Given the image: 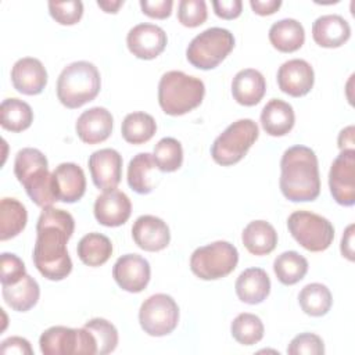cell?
Returning a JSON list of instances; mask_svg holds the SVG:
<instances>
[{
	"label": "cell",
	"instance_id": "obj_1",
	"mask_svg": "<svg viewBox=\"0 0 355 355\" xmlns=\"http://www.w3.org/2000/svg\"><path fill=\"white\" fill-rule=\"evenodd\" d=\"M75 230L73 216L54 207L43 208L36 223L33 263L49 280H62L72 270L67 243Z\"/></svg>",
	"mask_w": 355,
	"mask_h": 355
},
{
	"label": "cell",
	"instance_id": "obj_2",
	"mask_svg": "<svg viewBox=\"0 0 355 355\" xmlns=\"http://www.w3.org/2000/svg\"><path fill=\"white\" fill-rule=\"evenodd\" d=\"M280 190L293 202L313 201L320 193L319 165L315 151L306 146L287 148L280 159Z\"/></svg>",
	"mask_w": 355,
	"mask_h": 355
},
{
	"label": "cell",
	"instance_id": "obj_3",
	"mask_svg": "<svg viewBox=\"0 0 355 355\" xmlns=\"http://www.w3.org/2000/svg\"><path fill=\"white\" fill-rule=\"evenodd\" d=\"M14 173L29 198L40 208L51 207L57 200L46 155L32 147L19 150L14 161Z\"/></svg>",
	"mask_w": 355,
	"mask_h": 355
},
{
	"label": "cell",
	"instance_id": "obj_4",
	"mask_svg": "<svg viewBox=\"0 0 355 355\" xmlns=\"http://www.w3.org/2000/svg\"><path fill=\"white\" fill-rule=\"evenodd\" d=\"M204 82L182 71L165 72L158 83L161 110L172 116L183 115L197 108L204 98Z\"/></svg>",
	"mask_w": 355,
	"mask_h": 355
},
{
	"label": "cell",
	"instance_id": "obj_5",
	"mask_svg": "<svg viewBox=\"0 0 355 355\" xmlns=\"http://www.w3.org/2000/svg\"><path fill=\"white\" fill-rule=\"evenodd\" d=\"M101 87L97 67L89 61L68 64L57 79V97L67 108H79L94 100Z\"/></svg>",
	"mask_w": 355,
	"mask_h": 355
},
{
	"label": "cell",
	"instance_id": "obj_6",
	"mask_svg": "<svg viewBox=\"0 0 355 355\" xmlns=\"http://www.w3.org/2000/svg\"><path fill=\"white\" fill-rule=\"evenodd\" d=\"M258 136V125L250 118L239 119L230 123L214 140L211 147L212 159L222 166L237 164L244 158L247 151L257 141Z\"/></svg>",
	"mask_w": 355,
	"mask_h": 355
},
{
	"label": "cell",
	"instance_id": "obj_7",
	"mask_svg": "<svg viewBox=\"0 0 355 355\" xmlns=\"http://www.w3.org/2000/svg\"><path fill=\"white\" fill-rule=\"evenodd\" d=\"M233 47V33L229 29L214 26L193 37L187 46L186 58L198 69H214L230 54Z\"/></svg>",
	"mask_w": 355,
	"mask_h": 355
},
{
	"label": "cell",
	"instance_id": "obj_8",
	"mask_svg": "<svg viewBox=\"0 0 355 355\" xmlns=\"http://www.w3.org/2000/svg\"><path fill=\"white\" fill-rule=\"evenodd\" d=\"M239 262L237 248L223 240L198 247L190 257L191 272L202 280H216L230 275Z\"/></svg>",
	"mask_w": 355,
	"mask_h": 355
},
{
	"label": "cell",
	"instance_id": "obj_9",
	"mask_svg": "<svg viewBox=\"0 0 355 355\" xmlns=\"http://www.w3.org/2000/svg\"><path fill=\"white\" fill-rule=\"evenodd\" d=\"M287 227L294 240L311 252L327 250L334 239L331 222L311 211H294L287 219Z\"/></svg>",
	"mask_w": 355,
	"mask_h": 355
},
{
	"label": "cell",
	"instance_id": "obj_10",
	"mask_svg": "<svg viewBox=\"0 0 355 355\" xmlns=\"http://www.w3.org/2000/svg\"><path fill=\"white\" fill-rule=\"evenodd\" d=\"M40 351L44 355H94L97 343L85 327L72 329L53 326L44 330L39 338Z\"/></svg>",
	"mask_w": 355,
	"mask_h": 355
},
{
	"label": "cell",
	"instance_id": "obj_11",
	"mask_svg": "<svg viewBox=\"0 0 355 355\" xmlns=\"http://www.w3.org/2000/svg\"><path fill=\"white\" fill-rule=\"evenodd\" d=\"M139 322L148 336H168L179 323V306L168 294L158 293L150 295L139 309Z\"/></svg>",
	"mask_w": 355,
	"mask_h": 355
},
{
	"label": "cell",
	"instance_id": "obj_12",
	"mask_svg": "<svg viewBox=\"0 0 355 355\" xmlns=\"http://www.w3.org/2000/svg\"><path fill=\"white\" fill-rule=\"evenodd\" d=\"M329 187L337 204H355V150H341L330 166Z\"/></svg>",
	"mask_w": 355,
	"mask_h": 355
},
{
	"label": "cell",
	"instance_id": "obj_13",
	"mask_svg": "<svg viewBox=\"0 0 355 355\" xmlns=\"http://www.w3.org/2000/svg\"><path fill=\"white\" fill-rule=\"evenodd\" d=\"M116 284L128 293L143 291L151 276V268L146 258L139 254H125L116 259L112 268Z\"/></svg>",
	"mask_w": 355,
	"mask_h": 355
},
{
	"label": "cell",
	"instance_id": "obj_14",
	"mask_svg": "<svg viewBox=\"0 0 355 355\" xmlns=\"http://www.w3.org/2000/svg\"><path fill=\"white\" fill-rule=\"evenodd\" d=\"M168 37L162 28L154 24L135 25L126 36L129 51L140 60H153L166 47Z\"/></svg>",
	"mask_w": 355,
	"mask_h": 355
},
{
	"label": "cell",
	"instance_id": "obj_15",
	"mask_svg": "<svg viewBox=\"0 0 355 355\" xmlns=\"http://www.w3.org/2000/svg\"><path fill=\"white\" fill-rule=\"evenodd\" d=\"M89 171L94 186L103 191L116 189L122 178V157L114 148H101L89 157Z\"/></svg>",
	"mask_w": 355,
	"mask_h": 355
},
{
	"label": "cell",
	"instance_id": "obj_16",
	"mask_svg": "<svg viewBox=\"0 0 355 355\" xmlns=\"http://www.w3.org/2000/svg\"><path fill=\"white\" fill-rule=\"evenodd\" d=\"M315 82V73L311 64L301 58H293L283 62L277 71L279 89L291 96L302 97L311 92Z\"/></svg>",
	"mask_w": 355,
	"mask_h": 355
},
{
	"label": "cell",
	"instance_id": "obj_17",
	"mask_svg": "<svg viewBox=\"0 0 355 355\" xmlns=\"http://www.w3.org/2000/svg\"><path fill=\"white\" fill-rule=\"evenodd\" d=\"M53 191L57 201L76 202L86 191V178L83 169L73 162H62L51 173Z\"/></svg>",
	"mask_w": 355,
	"mask_h": 355
},
{
	"label": "cell",
	"instance_id": "obj_18",
	"mask_svg": "<svg viewBox=\"0 0 355 355\" xmlns=\"http://www.w3.org/2000/svg\"><path fill=\"white\" fill-rule=\"evenodd\" d=\"M132 214V202L129 197L116 189L107 190L94 201V218L107 227L123 225Z\"/></svg>",
	"mask_w": 355,
	"mask_h": 355
},
{
	"label": "cell",
	"instance_id": "obj_19",
	"mask_svg": "<svg viewBox=\"0 0 355 355\" xmlns=\"http://www.w3.org/2000/svg\"><path fill=\"white\" fill-rule=\"evenodd\" d=\"M132 237L137 247L150 252L164 250L171 241L168 225L154 215L139 216L132 226Z\"/></svg>",
	"mask_w": 355,
	"mask_h": 355
},
{
	"label": "cell",
	"instance_id": "obj_20",
	"mask_svg": "<svg viewBox=\"0 0 355 355\" xmlns=\"http://www.w3.org/2000/svg\"><path fill=\"white\" fill-rule=\"evenodd\" d=\"M14 89L26 96H36L47 85V71L40 60L33 57L19 58L11 69Z\"/></svg>",
	"mask_w": 355,
	"mask_h": 355
},
{
	"label": "cell",
	"instance_id": "obj_21",
	"mask_svg": "<svg viewBox=\"0 0 355 355\" xmlns=\"http://www.w3.org/2000/svg\"><path fill=\"white\" fill-rule=\"evenodd\" d=\"M114 118L104 107H93L83 111L75 125L78 137L87 144H97L107 140L112 132Z\"/></svg>",
	"mask_w": 355,
	"mask_h": 355
},
{
	"label": "cell",
	"instance_id": "obj_22",
	"mask_svg": "<svg viewBox=\"0 0 355 355\" xmlns=\"http://www.w3.org/2000/svg\"><path fill=\"white\" fill-rule=\"evenodd\" d=\"M351 36L348 21L338 14H326L312 24V37L316 44L326 49L343 46Z\"/></svg>",
	"mask_w": 355,
	"mask_h": 355
},
{
	"label": "cell",
	"instance_id": "obj_23",
	"mask_svg": "<svg viewBox=\"0 0 355 355\" xmlns=\"http://www.w3.org/2000/svg\"><path fill=\"white\" fill-rule=\"evenodd\" d=\"M266 92V82L263 75L252 68L239 71L232 82L233 98L245 107L258 104Z\"/></svg>",
	"mask_w": 355,
	"mask_h": 355
},
{
	"label": "cell",
	"instance_id": "obj_24",
	"mask_svg": "<svg viewBox=\"0 0 355 355\" xmlns=\"http://www.w3.org/2000/svg\"><path fill=\"white\" fill-rule=\"evenodd\" d=\"M234 288L240 301L255 305L269 295L270 279L262 268H248L239 275Z\"/></svg>",
	"mask_w": 355,
	"mask_h": 355
},
{
	"label": "cell",
	"instance_id": "obj_25",
	"mask_svg": "<svg viewBox=\"0 0 355 355\" xmlns=\"http://www.w3.org/2000/svg\"><path fill=\"white\" fill-rule=\"evenodd\" d=\"M295 122V115L293 107L280 100H269L261 112V123L263 130L270 136H284L287 135Z\"/></svg>",
	"mask_w": 355,
	"mask_h": 355
},
{
	"label": "cell",
	"instance_id": "obj_26",
	"mask_svg": "<svg viewBox=\"0 0 355 355\" xmlns=\"http://www.w3.org/2000/svg\"><path fill=\"white\" fill-rule=\"evenodd\" d=\"M269 42L282 53L297 51L305 42L304 26L294 18L276 21L269 29Z\"/></svg>",
	"mask_w": 355,
	"mask_h": 355
},
{
	"label": "cell",
	"instance_id": "obj_27",
	"mask_svg": "<svg viewBox=\"0 0 355 355\" xmlns=\"http://www.w3.org/2000/svg\"><path fill=\"white\" fill-rule=\"evenodd\" d=\"M241 240L248 252L261 257L270 254L276 248L277 233L269 222L252 220L244 227Z\"/></svg>",
	"mask_w": 355,
	"mask_h": 355
},
{
	"label": "cell",
	"instance_id": "obj_28",
	"mask_svg": "<svg viewBox=\"0 0 355 355\" xmlns=\"http://www.w3.org/2000/svg\"><path fill=\"white\" fill-rule=\"evenodd\" d=\"M1 287H3L1 294L6 304L14 311L26 312L37 304L40 288L37 282L29 275H25L15 284L1 286Z\"/></svg>",
	"mask_w": 355,
	"mask_h": 355
},
{
	"label": "cell",
	"instance_id": "obj_29",
	"mask_svg": "<svg viewBox=\"0 0 355 355\" xmlns=\"http://www.w3.org/2000/svg\"><path fill=\"white\" fill-rule=\"evenodd\" d=\"M79 259L87 266H101L112 255V243L111 240L97 232L85 234L76 247Z\"/></svg>",
	"mask_w": 355,
	"mask_h": 355
},
{
	"label": "cell",
	"instance_id": "obj_30",
	"mask_svg": "<svg viewBox=\"0 0 355 355\" xmlns=\"http://www.w3.org/2000/svg\"><path fill=\"white\" fill-rule=\"evenodd\" d=\"M28 212L17 198L4 197L0 201V240L6 241L18 236L26 226Z\"/></svg>",
	"mask_w": 355,
	"mask_h": 355
},
{
	"label": "cell",
	"instance_id": "obj_31",
	"mask_svg": "<svg viewBox=\"0 0 355 355\" xmlns=\"http://www.w3.org/2000/svg\"><path fill=\"white\" fill-rule=\"evenodd\" d=\"M157 168L153 154L139 153L136 154L128 166V184L139 194H148L154 189L151 172Z\"/></svg>",
	"mask_w": 355,
	"mask_h": 355
},
{
	"label": "cell",
	"instance_id": "obj_32",
	"mask_svg": "<svg viewBox=\"0 0 355 355\" xmlns=\"http://www.w3.org/2000/svg\"><path fill=\"white\" fill-rule=\"evenodd\" d=\"M122 137L130 144H143L157 132L155 119L143 111L128 114L121 125Z\"/></svg>",
	"mask_w": 355,
	"mask_h": 355
},
{
	"label": "cell",
	"instance_id": "obj_33",
	"mask_svg": "<svg viewBox=\"0 0 355 355\" xmlns=\"http://www.w3.org/2000/svg\"><path fill=\"white\" fill-rule=\"evenodd\" d=\"M33 111L31 105L19 98L3 100L0 105V123L6 130L22 132L32 125Z\"/></svg>",
	"mask_w": 355,
	"mask_h": 355
},
{
	"label": "cell",
	"instance_id": "obj_34",
	"mask_svg": "<svg viewBox=\"0 0 355 355\" xmlns=\"http://www.w3.org/2000/svg\"><path fill=\"white\" fill-rule=\"evenodd\" d=\"M273 270L282 284L293 286L306 275L308 261L297 251H284L276 257Z\"/></svg>",
	"mask_w": 355,
	"mask_h": 355
},
{
	"label": "cell",
	"instance_id": "obj_35",
	"mask_svg": "<svg viewBox=\"0 0 355 355\" xmlns=\"http://www.w3.org/2000/svg\"><path fill=\"white\" fill-rule=\"evenodd\" d=\"M298 302L301 309L309 316L326 315L333 304L330 290L322 283H309L298 294Z\"/></svg>",
	"mask_w": 355,
	"mask_h": 355
},
{
	"label": "cell",
	"instance_id": "obj_36",
	"mask_svg": "<svg viewBox=\"0 0 355 355\" xmlns=\"http://www.w3.org/2000/svg\"><path fill=\"white\" fill-rule=\"evenodd\" d=\"M230 331L239 344L254 345L262 340L265 329L262 320L257 315L243 312L233 319Z\"/></svg>",
	"mask_w": 355,
	"mask_h": 355
},
{
	"label": "cell",
	"instance_id": "obj_37",
	"mask_svg": "<svg viewBox=\"0 0 355 355\" xmlns=\"http://www.w3.org/2000/svg\"><path fill=\"white\" fill-rule=\"evenodd\" d=\"M153 157L161 172H175L183 162L182 144L173 137H162L155 144Z\"/></svg>",
	"mask_w": 355,
	"mask_h": 355
},
{
	"label": "cell",
	"instance_id": "obj_38",
	"mask_svg": "<svg viewBox=\"0 0 355 355\" xmlns=\"http://www.w3.org/2000/svg\"><path fill=\"white\" fill-rule=\"evenodd\" d=\"M96 338L97 354L104 355L112 352L118 345V330L116 327L103 318H93L83 326Z\"/></svg>",
	"mask_w": 355,
	"mask_h": 355
},
{
	"label": "cell",
	"instance_id": "obj_39",
	"mask_svg": "<svg viewBox=\"0 0 355 355\" xmlns=\"http://www.w3.org/2000/svg\"><path fill=\"white\" fill-rule=\"evenodd\" d=\"M208 17L204 0H180L178 6V19L183 26L196 28L205 22Z\"/></svg>",
	"mask_w": 355,
	"mask_h": 355
},
{
	"label": "cell",
	"instance_id": "obj_40",
	"mask_svg": "<svg viewBox=\"0 0 355 355\" xmlns=\"http://www.w3.org/2000/svg\"><path fill=\"white\" fill-rule=\"evenodd\" d=\"M50 15L61 25H73L83 15V3L80 0L49 1Z\"/></svg>",
	"mask_w": 355,
	"mask_h": 355
},
{
	"label": "cell",
	"instance_id": "obj_41",
	"mask_svg": "<svg viewBox=\"0 0 355 355\" xmlns=\"http://www.w3.org/2000/svg\"><path fill=\"white\" fill-rule=\"evenodd\" d=\"M26 275L25 263L19 257L10 252L0 255V282L1 286L18 283Z\"/></svg>",
	"mask_w": 355,
	"mask_h": 355
},
{
	"label": "cell",
	"instance_id": "obj_42",
	"mask_svg": "<svg viewBox=\"0 0 355 355\" xmlns=\"http://www.w3.org/2000/svg\"><path fill=\"white\" fill-rule=\"evenodd\" d=\"M287 354L290 355H322L324 354L323 340L313 333H301L295 336L288 347Z\"/></svg>",
	"mask_w": 355,
	"mask_h": 355
},
{
	"label": "cell",
	"instance_id": "obj_43",
	"mask_svg": "<svg viewBox=\"0 0 355 355\" xmlns=\"http://www.w3.org/2000/svg\"><path fill=\"white\" fill-rule=\"evenodd\" d=\"M172 0H140L143 14L155 19H165L172 12Z\"/></svg>",
	"mask_w": 355,
	"mask_h": 355
},
{
	"label": "cell",
	"instance_id": "obj_44",
	"mask_svg": "<svg viewBox=\"0 0 355 355\" xmlns=\"http://www.w3.org/2000/svg\"><path fill=\"white\" fill-rule=\"evenodd\" d=\"M0 354L8 355V354H17V355H32L33 349L26 338L14 336L6 338L0 345Z\"/></svg>",
	"mask_w": 355,
	"mask_h": 355
},
{
	"label": "cell",
	"instance_id": "obj_45",
	"mask_svg": "<svg viewBox=\"0 0 355 355\" xmlns=\"http://www.w3.org/2000/svg\"><path fill=\"white\" fill-rule=\"evenodd\" d=\"M215 14L223 19H234L241 14V0H215L212 1Z\"/></svg>",
	"mask_w": 355,
	"mask_h": 355
},
{
	"label": "cell",
	"instance_id": "obj_46",
	"mask_svg": "<svg viewBox=\"0 0 355 355\" xmlns=\"http://www.w3.org/2000/svg\"><path fill=\"white\" fill-rule=\"evenodd\" d=\"M250 6L252 11L258 15H270L280 8L282 1L280 0H251Z\"/></svg>",
	"mask_w": 355,
	"mask_h": 355
},
{
	"label": "cell",
	"instance_id": "obj_47",
	"mask_svg": "<svg viewBox=\"0 0 355 355\" xmlns=\"http://www.w3.org/2000/svg\"><path fill=\"white\" fill-rule=\"evenodd\" d=\"M354 223L348 225V227L345 229L343 237H341V245H340V250H341V254L343 257H345L348 261H354L355 257H354Z\"/></svg>",
	"mask_w": 355,
	"mask_h": 355
},
{
	"label": "cell",
	"instance_id": "obj_48",
	"mask_svg": "<svg viewBox=\"0 0 355 355\" xmlns=\"http://www.w3.org/2000/svg\"><path fill=\"white\" fill-rule=\"evenodd\" d=\"M354 126L349 125L344 128L338 135V147L340 150H355L354 148Z\"/></svg>",
	"mask_w": 355,
	"mask_h": 355
},
{
	"label": "cell",
	"instance_id": "obj_49",
	"mask_svg": "<svg viewBox=\"0 0 355 355\" xmlns=\"http://www.w3.org/2000/svg\"><path fill=\"white\" fill-rule=\"evenodd\" d=\"M123 4V1L122 0H116V1H110V0H98L97 1V6L100 7V8H103V11L104 12H111V14H115V12H118V10H119V7Z\"/></svg>",
	"mask_w": 355,
	"mask_h": 355
}]
</instances>
